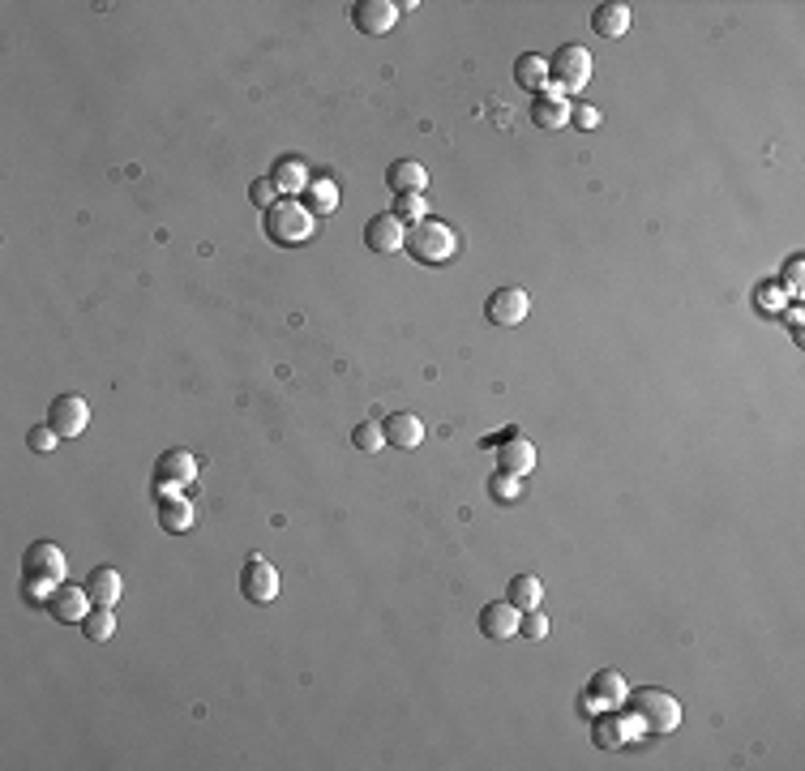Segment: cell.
<instances>
[{
	"label": "cell",
	"instance_id": "3",
	"mask_svg": "<svg viewBox=\"0 0 805 771\" xmlns=\"http://www.w3.org/2000/svg\"><path fill=\"white\" fill-rule=\"evenodd\" d=\"M262 228H266L270 245L296 249V245H305V240L313 236L317 219L309 215L305 206H300V198H283V202H275L270 210H262Z\"/></svg>",
	"mask_w": 805,
	"mask_h": 771
},
{
	"label": "cell",
	"instance_id": "25",
	"mask_svg": "<svg viewBox=\"0 0 805 771\" xmlns=\"http://www.w3.org/2000/svg\"><path fill=\"white\" fill-rule=\"evenodd\" d=\"M540 596H544V583L536 579V574H514V579L506 583V600H510L519 613L540 609Z\"/></svg>",
	"mask_w": 805,
	"mask_h": 771
},
{
	"label": "cell",
	"instance_id": "12",
	"mask_svg": "<svg viewBox=\"0 0 805 771\" xmlns=\"http://www.w3.org/2000/svg\"><path fill=\"white\" fill-rule=\"evenodd\" d=\"M43 609H48L56 622H82V617L95 609V600H90V592H86V587H78V583H60Z\"/></svg>",
	"mask_w": 805,
	"mask_h": 771
},
{
	"label": "cell",
	"instance_id": "10",
	"mask_svg": "<svg viewBox=\"0 0 805 771\" xmlns=\"http://www.w3.org/2000/svg\"><path fill=\"white\" fill-rule=\"evenodd\" d=\"M48 425H52L60 437L86 433V425H90V403H86L82 395H56L52 407H48Z\"/></svg>",
	"mask_w": 805,
	"mask_h": 771
},
{
	"label": "cell",
	"instance_id": "28",
	"mask_svg": "<svg viewBox=\"0 0 805 771\" xmlns=\"http://www.w3.org/2000/svg\"><path fill=\"white\" fill-rule=\"evenodd\" d=\"M489 497L493 502H501V506H514L523 497V485H519V476H510V472H493V480H489Z\"/></svg>",
	"mask_w": 805,
	"mask_h": 771
},
{
	"label": "cell",
	"instance_id": "36",
	"mask_svg": "<svg viewBox=\"0 0 805 771\" xmlns=\"http://www.w3.org/2000/svg\"><path fill=\"white\" fill-rule=\"evenodd\" d=\"M801 266H805L801 257H793V262H788V270H784V275H788V292H793V296L801 292Z\"/></svg>",
	"mask_w": 805,
	"mask_h": 771
},
{
	"label": "cell",
	"instance_id": "22",
	"mask_svg": "<svg viewBox=\"0 0 805 771\" xmlns=\"http://www.w3.org/2000/svg\"><path fill=\"white\" fill-rule=\"evenodd\" d=\"M531 120H536L540 129H566V125H570V103H566V95H557V90H544V95H536Z\"/></svg>",
	"mask_w": 805,
	"mask_h": 771
},
{
	"label": "cell",
	"instance_id": "33",
	"mask_svg": "<svg viewBox=\"0 0 805 771\" xmlns=\"http://www.w3.org/2000/svg\"><path fill=\"white\" fill-rule=\"evenodd\" d=\"M754 305L763 309V313H780V309H784V287H780V283H763V287L754 292Z\"/></svg>",
	"mask_w": 805,
	"mask_h": 771
},
{
	"label": "cell",
	"instance_id": "8",
	"mask_svg": "<svg viewBox=\"0 0 805 771\" xmlns=\"http://www.w3.org/2000/svg\"><path fill=\"white\" fill-rule=\"evenodd\" d=\"M394 22H399V5H394V0H356L352 5V26L369 39L390 35Z\"/></svg>",
	"mask_w": 805,
	"mask_h": 771
},
{
	"label": "cell",
	"instance_id": "34",
	"mask_svg": "<svg viewBox=\"0 0 805 771\" xmlns=\"http://www.w3.org/2000/svg\"><path fill=\"white\" fill-rule=\"evenodd\" d=\"M519 634H527V639H544V634H549V617H544L540 609L519 613Z\"/></svg>",
	"mask_w": 805,
	"mask_h": 771
},
{
	"label": "cell",
	"instance_id": "27",
	"mask_svg": "<svg viewBox=\"0 0 805 771\" xmlns=\"http://www.w3.org/2000/svg\"><path fill=\"white\" fill-rule=\"evenodd\" d=\"M352 446L360 450V455H377V450L386 446V433L377 420H360V425L352 429Z\"/></svg>",
	"mask_w": 805,
	"mask_h": 771
},
{
	"label": "cell",
	"instance_id": "29",
	"mask_svg": "<svg viewBox=\"0 0 805 771\" xmlns=\"http://www.w3.org/2000/svg\"><path fill=\"white\" fill-rule=\"evenodd\" d=\"M394 215H403V223L416 228V223L429 219V202H424L420 193H399V198H394Z\"/></svg>",
	"mask_w": 805,
	"mask_h": 771
},
{
	"label": "cell",
	"instance_id": "14",
	"mask_svg": "<svg viewBox=\"0 0 805 771\" xmlns=\"http://www.w3.org/2000/svg\"><path fill=\"white\" fill-rule=\"evenodd\" d=\"M587 703L591 707H604V712H617L621 703H626V694H630V686H626V677H621L617 669H600L596 677L587 682Z\"/></svg>",
	"mask_w": 805,
	"mask_h": 771
},
{
	"label": "cell",
	"instance_id": "4",
	"mask_svg": "<svg viewBox=\"0 0 805 771\" xmlns=\"http://www.w3.org/2000/svg\"><path fill=\"white\" fill-rule=\"evenodd\" d=\"M407 253L416 257L420 266H446L454 253H459V232L442 219H424L416 228H407Z\"/></svg>",
	"mask_w": 805,
	"mask_h": 771
},
{
	"label": "cell",
	"instance_id": "18",
	"mask_svg": "<svg viewBox=\"0 0 805 771\" xmlns=\"http://www.w3.org/2000/svg\"><path fill=\"white\" fill-rule=\"evenodd\" d=\"M386 185L394 189V198H399V193H420L429 185V168H424L420 159H394L386 168Z\"/></svg>",
	"mask_w": 805,
	"mask_h": 771
},
{
	"label": "cell",
	"instance_id": "26",
	"mask_svg": "<svg viewBox=\"0 0 805 771\" xmlns=\"http://www.w3.org/2000/svg\"><path fill=\"white\" fill-rule=\"evenodd\" d=\"M82 634L90 643H108L112 634H116V613H112V604H95L86 617H82Z\"/></svg>",
	"mask_w": 805,
	"mask_h": 771
},
{
	"label": "cell",
	"instance_id": "9",
	"mask_svg": "<svg viewBox=\"0 0 805 771\" xmlns=\"http://www.w3.org/2000/svg\"><path fill=\"white\" fill-rule=\"evenodd\" d=\"M527 309H531V300H527L523 287H514V283L497 287V292L484 300V317H489L493 326H519L527 317Z\"/></svg>",
	"mask_w": 805,
	"mask_h": 771
},
{
	"label": "cell",
	"instance_id": "20",
	"mask_svg": "<svg viewBox=\"0 0 805 771\" xmlns=\"http://www.w3.org/2000/svg\"><path fill=\"white\" fill-rule=\"evenodd\" d=\"M591 30H596L600 39H621L630 30V5H621V0L596 5V13H591Z\"/></svg>",
	"mask_w": 805,
	"mask_h": 771
},
{
	"label": "cell",
	"instance_id": "15",
	"mask_svg": "<svg viewBox=\"0 0 805 771\" xmlns=\"http://www.w3.org/2000/svg\"><path fill=\"white\" fill-rule=\"evenodd\" d=\"M382 433H386V446L394 450H416L424 442V420L412 412H394L382 420Z\"/></svg>",
	"mask_w": 805,
	"mask_h": 771
},
{
	"label": "cell",
	"instance_id": "13",
	"mask_svg": "<svg viewBox=\"0 0 805 771\" xmlns=\"http://www.w3.org/2000/svg\"><path fill=\"white\" fill-rule=\"evenodd\" d=\"M480 634L493 643H506L519 634V609H514L510 600H489L480 609Z\"/></svg>",
	"mask_w": 805,
	"mask_h": 771
},
{
	"label": "cell",
	"instance_id": "5",
	"mask_svg": "<svg viewBox=\"0 0 805 771\" xmlns=\"http://www.w3.org/2000/svg\"><path fill=\"white\" fill-rule=\"evenodd\" d=\"M549 82L557 86V95H579L591 82V52L583 43H561L549 56Z\"/></svg>",
	"mask_w": 805,
	"mask_h": 771
},
{
	"label": "cell",
	"instance_id": "19",
	"mask_svg": "<svg viewBox=\"0 0 805 771\" xmlns=\"http://www.w3.org/2000/svg\"><path fill=\"white\" fill-rule=\"evenodd\" d=\"M193 519H197V510H193L189 497H180V493H163L159 497V523H163V532L180 536V532H189V527H193Z\"/></svg>",
	"mask_w": 805,
	"mask_h": 771
},
{
	"label": "cell",
	"instance_id": "1",
	"mask_svg": "<svg viewBox=\"0 0 805 771\" xmlns=\"http://www.w3.org/2000/svg\"><path fill=\"white\" fill-rule=\"evenodd\" d=\"M65 574H69V562L60 544H48V540L30 544L22 557V596L30 604H48V596L65 583Z\"/></svg>",
	"mask_w": 805,
	"mask_h": 771
},
{
	"label": "cell",
	"instance_id": "32",
	"mask_svg": "<svg viewBox=\"0 0 805 771\" xmlns=\"http://www.w3.org/2000/svg\"><path fill=\"white\" fill-rule=\"evenodd\" d=\"M275 180H270V176H257L253 180V185H249V202L257 206V210H270V206H275Z\"/></svg>",
	"mask_w": 805,
	"mask_h": 771
},
{
	"label": "cell",
	"instance_id": "2",
	"mask_svg": "<svg viewBox=\"0 0 805 771\" xmlns=\"http://www.w3.org/2000/svg\"><path fill=\"white\" fill-rule=\"evenodd\" d=\"M626 729L630 733H639V729H647V733H673L677 724H681V707H677V699L668 690H656V686H647V690H630L626 694Z\"/></svg>",
	"mask_w": 805,
	"mask_h": 771
},
{
	"label": "cell",
	"instance_id": "30",
	"mask_svg": "<svg viewBox=\"0 0 805 771\" xmlns=\"http://www.w3.org/2000/svg\"><path fill=\"white\" fill-rule=\"evenodd\" d=\"M621 729H626V724H621V720H613V716H600V720H596V746H600V750H613V746H621V742H626V733H621Z\"/></svg>",
	"mask_w": 805,
	"mask_h": 771
},
{
	"label": "cell",
	"instance_id": "17",
	"mask_svg": "<svg viewBox=\"0 0 805 771\" xmlns=\"http://www.w3.org/2000/svg\"><path fill=\"white\" fill-rule=\"evenodd\" d=\"M270 180H275V189L287 193V198H300L313 176H309V168H305V159H296V155H279V159H275V168H270Z\"/></svg>",
	"mask_w": 805,
	"mask_h": 771
},
{
	"label": "cell",
	"instance_id": "24",
	"mask_svg": "<svg viewBox=\"0 0 805 771\" xmlns=\"http://www.w3.org/2000/svg\"><path fill=\"white\" fill-rule=\"evenodd\" d=\"M86 592H90V600L95 604H116L120 600V592H125V579H120V570H112V566H95L86 574Z\"/></svg>",
	"mask_w": 805,
	"mask_h": 771
},
{
	"label": "cell",
	"instance_id": "35",
	"mask_svg": "<svg viewBox=\"0 0 805 771\" xmlns=\"http://www.w3.org/2000/svg\"><path fill=\"white\" fill-rule=\"evenodd\" d=\"M570 120H574L579 129H596V125H600V112L591 108V103H574V108H570Z\"/></svg>",
	"mask_w": 805,
	"mask_h": 771
},
{
	"label": "cell",
	"instance_id": "21",
	"mask_svg": "<svg viewBox=\"0 0 805 771\" xmlns=\"http://www.w3.org/2000/svg\"><path fill=\"white\" fill-rule=\"evenodd\" d=\"M497 467L510 476H527L531 467H536V450H531L527 437H506L497 450Z\"/></svg>",
	"mask_w": 805,
	"mask_h": 771
},
{
	"label": "cell",
	"instance_id": "11",
	"mask_svg": "<svg viewBox=\"0 0 805 771\" xmlns=\"http://www.w3.org/2000/svg\"><path fill=\"white\" fill-rule=\"evenodd\" d=\"M364 245H369L373 253H403V245H407L403 219L394 215V210H386V215H373L369 223H364Z\"/></svg>",
	"mask_w": 805,
	"mask_h": 771
},
{
	"label": "cell",
	"instance_id": "6",
	"mask_svg": "<svg viewBox=\"0 0 805 771\" xmlns=\"http://www.w3.org/2000/svg\"><path fill=\"white\" fill-rule=\"evenodd\" d=\"M197 480V459L189 455V450H167V455L155 463V493H176V489H189Z\"/></svg>",
	"mask_w": 805,
	"mask_h": 771
},
{
	"label": "cell",
	"instance_id": "7",
	"mask_svg": "<svg viewBox=\"0 0 805 771\" xmlns=\"http://www.w3.org/2000/svg\"><path fill=\"white\" fill-rule=\"evenodd\" d=\"M240 592H245V600L253 604H270L279 596V570L266 562V557H249L245 566H240Z\"/></svg>",
	"mask_w": 805,
	"mask_h": 771
},
{
	"label": "cell",
	"instance_id": "23",
	"mask_svg": "<svg viewBox=\"0 0 805 771\" xmlns=\"http://www.w3.org/2000/svg\"><path fill=\"white\" fill-rule=\"evenodd\" d=\"M514 82L523 90H531V95H544V86H549V60L540 52H523L514 60Z\"/></svg>",
	"mask_w": 805,
	"mask_h": 771
},
{
	"label": "cell",
	"instance_id": "31",
	"mask_svg": "<svg viewBox=\"0 0 805 771\" xmlns=\"http://www.w3.org/2000/svg\"><path fill=\"white\" fill-rule=\"evenodd\" d=\"M26 446L35 450V455H52V450L60 446V433L52 425H35V429L26 433Z\"/></svg>",
	"mask_w": 805,
	"mask_h": 771
},
{
	"label": "cell",
	"instance_id": "16",
	"mask_svg": "<svg viewBox=\"0 0 805 771\" xmlns=\"http://www.w3.org/2000/svg\"><path fill=\"white\" fill-rule=\"evenodd\" d=\"M300 206H305L313 219L334 215V210H339V185H334V176H313L305 185V193H300Z\"/></svg>",
	"mask_w": 805,
	"mask_h": 771
}]
</instances>
